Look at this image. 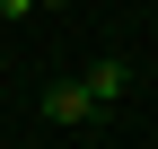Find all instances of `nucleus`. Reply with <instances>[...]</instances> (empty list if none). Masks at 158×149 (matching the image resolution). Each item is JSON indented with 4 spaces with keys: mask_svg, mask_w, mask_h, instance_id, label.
Returning a JSON list of instances; mask_svg holds the SVG:
<instances>
[{
    "mask_svg": "<svg viewBox=\"0 0 158 149\" xmlns=\"http://www.w3.org/2000/svg\"><path fill=\"white\" fill-rule=\"evenodd\" d=\"M44 114L62 123V132H79V123H97V105H88V88H79V79H53V88H44Z\"/></svg>",
    "mask_w": 158,
    "mask_h": 149,
    "instance_id": "nucleus-1",
    "label": "nucleus"
},
{
    "mask_svg": "<svg viewBox=\"0 0 158 149\" xmlns=\"http://www.w3.org/2000/svg\"><path fill=\"white\" fill-rule=\"evenodd\" d=\"M79 88H88V105L106 114V105H123V88H132V70H123V62H88V70H79Z\"/></svg>",
    "mask_w": 158,
    "mask_h": 149,
    "instance_id": "nucleus-2",
    "label": "nucleus"
},
{
    "mask_svg": "<svg viewBox=\"0 0 158 149\" xmlns=\"http://www.w3.org/2000/svg\"><path fill=\"white\" fill-rule=\"evenodd\" d=\"M27 9H35V0H0V18H27Z\"/></svg>",
    "mask_w": 158,
    "mask_h": 149,
    "instance_id": "nucleus-3",
    "label": "nucleus"
},
{
    "mask_svg": "<svg viewBox=\"0 0 158 149\" xmlns=\"http://www.w3.org/2000/svg\"><path fill=\"white\" fill-rule=\"evenodd\" d=\"M35 9H62V0H35Z\"/></svg>",
    "mask_w": 158,
    "mask_h": 149,
    "instance_id": "nucleus-4",
    "label": "nucleus"
}]
</instances>
